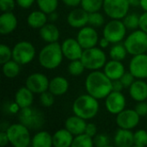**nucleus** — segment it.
<instances>
[{
	"label": "nucleus",
	"instance_id": "1",
	"mask_svg": "<svg viewBox=\"0 0 147 147\" xmlns=\"http://www.w3.org/2000/svg\"><path fill=\"white\" fill-rule=\"evenodd\" d=\"M85 89L88 94L97 100L106 98L112 91V80L102 71H94L85 79Z\"/></svg>",
	"mask_w": 147,
	"mask_h": 147
},
{
	"label": "nucleus",
	"instance_id": "2",
	"mask_svg": "<svg viewBox=\"0 0 147 147\" xmlns=\"http://www.w3.org/2000/svg\"><path fill=\"white\" fill-rule=\"evenodd\" d=\"M61 45L56 42L48 43L39 53L38 60L40 65L48 70H53L60 65L63 60Z\"/></svg>",
	"mask_w": 147,
	"mask_h": 147
},
{
	"label": "nucleus",
	"instance_id": "3",
	"mask_svg": "<svg viewBox=\"0 0 147 147\" xmlns=\"http://www.w3.org/2000/svg\"><path fill=\"white\" fill-rule=\"evenodd\" d=\"M99 110V103L96 98L90 94L81 95L73 102L72 111L74 115L84 119L94 118Z\"/></svg>",
	"mask_w": 147,
	"mask_h": 147
},
{
	"label": "nucleus",
	"instance_id": "4",
	"mask_svg": "<svg viewBox=\"0 0 147 147\" xmlns=\"http://www.w3.org/2000/svg\"><path fill=\"white\" fill-rule=\"evenodd\" d=\"M19 122L30 130H39L45 123V117L41 111L31 106L22 109L18 113Z\"/></svg>",
	"mask_w": 147,
	"mask_h": 147
},
{
	"label": "nucleus",
	"instance_id": "5",
	"mask_svg": "<svg viewBox=\"0 0 147 147\" xmlns=\"http://www.w3.org/2000/svg\"><path fill=\"white\" fill-rule=\"evenodd\" d=\"M80 59L85 69L96 71L105 65L107 58L105 53L101 48L94 47L88 49H84Z\"/></svg>",
	"mask_w": 147,
	"mask_h": 147
},
{
	"label": "nucleus",
	"instance_id": "6",
	"mask_svg": "<svg viewBox=\"0 0 147 147\" xmlns=\"http://www.w3.org/2000/svg\"><path fill=\"white\" fill-rule=\"evenodd\" d=\"M124 46L127 53L133 56L146 53L147 51V34L141 29L132 32L126 38Z\"/></svg>",
	"mask_w": 147,
	"mask_h": 147
},
{
	"label": "nucleus",
	"instance_id": "7",
	"mask_svg": "<svg viewBox=\"0 0 147 147\" xmlns=\"http://www.w3.org/2000/svg\"><path fill=\"white\" fill-rule=\"evenodd\" d=\"M29 129L22 123L9 125L6 133L9 141L14 147H27L31 144Z\"/></svg>",
	"mask_w": 147,
	"mask_h": 147
},
{
	"label": "nucleus",
	"instance_id": "8",
	"mask_svg": "<svg viewBox=\"0 0 147 147\" xmlns=\"http://www.w3.org/2000/svg\"><path fill=\"white\" fill-rule=\"evenodd\" d=\"M34 56L35 48L29 41H19L12 49V59L21 65L30 63L34 59Z\"/></svg>",
	"mask_w": 147,
	"mask_h": 147
},
{
	"label": "nucleus",
	"instance_id": "9",
	"mask_svg": "<svg viewBox=\"0 0 147 147\" xmlns=\"http://www.w3.org/2000/svg\"><path fill=\"white\" fill-rule=\"evenodd\" d=\"M102 7L108 16L121 20L127 15L130 4L128 0H104Z\"/></svg>",
	"mask_w": 147,
	"mask_h": 147
},
{
	"label": "nucleus",
	"instance_id": "10",
	"mask_svg": "<svg viewBox=\"0 0 147 147\" xmlns=\"http://www.w3.org/2000/svg\"><path fill=\"white\" fill-rule=\"evenodd\" d=\"M127 32V28L123 22L119 19H113L109 22L103 29V37L108 39L110 43H119L121 42Z\"/></svg>",
	"mask_w": 147,
	"mask_h": 147
},
{
	"label": "nucleus",
	"instance_id": "11",
	"mask_svg": "<svg viewBox=\"0 0 147 147\" xmlns=\"http://www.w3.org/2000/svg\"><path fill=\"white\" fill-rule=\"evenodd\" d=\"M48 78L46 75L42 73H33L29 75L25 82V86H27L34 94H41L48 90L49 88Z\"/></svg>",
	"mask_w": 147,
	"mask_h": 147
},
{
	"label": "nucleus",
	"instance_id": "12",
	"mask_svg": "<svg viewBox=\"0 0 147 147\" xmlns=\"http://www.w3.org/2000/svg\"><path fill=\"white\" fill-rule=\"evenodd\" d=\"M107 110L112 115H118L126 107V98L121 91H111L105 99Z\"/></svg>",
	"mask_w": 147,
	"mask_h": 147
},
{
	"label": "nucleus",
	"instance_id": "13",
	"mask_svg": "<svg viewBox=\"0 0 147 147\" xmlns=\"http://www.w3.org/2000/svg\"><path fill=\"white\" fill-rule=\"evenodd\" d=\"M140 117L135 109H124L117 115L116 123L120 128L131 130L138 126Z\"/></svg>",
	"mask_w": 147,
	"mask_h": 147
},
{
	"label": "nucleus",
	"instance_id": "14",
	"mask_svg": "<svg viewBox=\"0 0 147 147\" xmlns=\"http://www.w3.org/2000/svg\"><path fill=\"white\" fill-rule=\"evenodd\" d=\"M129 71L138 79L147 78V54L134 55L129 64Z\"/></svg>",
	"mask_w": 147,
	"mask_h": 147
},
{
	"label": "nucleus",
	"instance_id": "15",
	"mask_svg": "<svg viewBox=\"0 0 147 147\" xmlns=\"http://www.w3.org/2000/svg\"><path fill=\"white\" fill-rule=\"evenodd\" d=\"M61 48L64 57L71 61L80 59L84 52V48L81 47L78 40L73 38H68L65 40L61 44Z\"/></svg>",
	"mask_w": 147,
	"mask_h": 147
},
{
	"label": "nucleus",
	"instance_id": "16",
	"mask_svg": "<svg viewBox=\"0 0 147 147\" xmlns=\"http://www.w3.org/2000/svg\"><path fill=\"white\" fill-rule=\"evenodd\" d=\"M77 40L84 49L96 47L98 42V34L92 27H83L78 33Z\"/></svg>",
	"mask_w": 147,
	"mask_h": 147
},
{
	"label": "nucleus",
	"instance_id": "17",
	"mask_svg": "<svg viewBox=\"0 0 147 147\" xmlns=\"http://www.w3.org/2000/svg\"><path fill=\"white\" fill-rule=\"evenodd\" d=\"M68 24L75 28H81L89 23V13L82 9H72L67 16Z\"/></svg>",
	"mask_w": 147,
	"mask_h": 147
},
{
	"label": "nucleus",
	"instance_id": "18",
	"mask_svg": "<svg viewBox=\"0 0 147 147\" xmlns=\"http://www.w3.org/2000/svg\"><path fill=\"white\" fill-rule=\"evenodd\" d=\"M103 72L112 81L117 80L120 79L125 73V67L121 61L112 59L105 64Z\"/></svg>",
	"mask_w": 147,
	"mask_h": 147
},
{
	"label": "nucleus",
	"instance_id": "19",
	"mask_svg": "<svg viewBox=\"0 0 147 147\" xmlns=\"http://www.w3.org/2000/svg\"><path fill=\"white\" fill-rule=\"evenodd\" d=\"M17 27V19L11 12H3L0 16V33L9 34L15 31Z\"/></svg>",
	"mask_w": 147,
	"mask_h": 147
},
{
	"label": "nucleus",
	"instance_id": "20",
	"mask_svg": "<svg viewBox=\"0 0 147 147\" xmlns=\"http://www.w3.org/2000/svg\"><path fill=\"white\" fill-rule=\"evenodd\" d=\"M86 125L87 123L85 122V120L76 115L67 118L65 122V127L75 136L84 134Z\"/></svg>",
	"mask_w": 147,
	"mask_h": 147
},
{
	"label": "nucleus",
	"instance_id": "21",
	"mask_svg": "<svg viewBox=\"0 0 147 147\" xmlns=\"http://www.w3.org/2000/svg\"><path fill=\"white\" fill-rule=\"evenodd\" d=\"M129 94L136 102H143L147 99V84L142 79H138L129 87Z\"/></svg>",
	"mask_w": 147,
	"mask_h": 147
},
{
	"label": "nucleus",
	"instance_id": "22",
	"mask_svg": "<svg viewBox=\"0 0 147 147\" xmlns=\"http://www.w3.org/2000/svg\"><path fill=\"white\" fill-rule=\"evenodd\" d=\"M73 134L65 127L59 129L53 135V146L55 147L71 146L73 142Z\"/></svg>",
	"mask_w": 147,
	"mask_h": 147
},
{
	"label": "nucleus",
	"instance_id": "23",
	"mask_svg": "<svg viewBox=\"0 0 147 147\" xmlns=\"http://www.w3.org/2000/svg\"><path fill=\"white\" fill-rule=\"evenodd\" d=\"M15 102L22 109L32 106L34 102V93L27 87L20 88L15 95Z\"/></svg>",
	"mask_w": 147,
	"mask_h": 147
},
{
	"label": "nucleus",
	"instance_id": "24",
	"mask_svg": "<svg viewBox=\"0 0 147 147\" xmlns=\"http://www.w3.org/2000/svg\"><path fill=\"white\" fill-rule=\"evenodd\" d=\"M39 34L40 38L47 43L56 42L59 38V30L53 23H46L40 28Z\"/></svg>",
	"mask_w": 147,
	"mask_h": 147
},
{
	"label": "nucleus",
	"instance_id": "25",
	"mask_svg": "<svg viewBox=\"0 0 147 147\" xmlns=\"http://www.w3.org/2000/svg\"><path fill=\"white\" fill-rule=\"evenodd\" d=\"M69 89V82L64 77H55L49 82L48 90L54 96H62L67 92Z\"/></svg>",
	"mask_w": 147,
	"mask_h": 147
},
{
	"label": "nucleus",
	"instance_id": "26",
	"mask_svg": "<svg viewBox=\"0 0 147 147\" xmlns=\"http://www.w3.org/2000/svg\"><path fill=\"white\" fill-rule=\"evenodd\" d=\"M114 142L118 147H131L134 146V134L129 129L120 128L115 133Z\"/></svg>",
	"mask_w": 147,
	"mask_h": 147
},
{
	"label": "nucleus",
	"instance_id": "27",
	"mask_svg": "<svg viewBox=\"0 0 147 147\" xmlns=\"http://www.w3.org/2000/svg\"><path fill=\"white\" fill-rule=\"evenodd\" d=\"M47 14L40 9L32 11L27 18V22L28 26L33 28L40 29L47 23Z\"/></svg>",
	"mask_w": 147,
	"mask_h": 147
},
{
	"label": "nucleus",
	"instance_id": "28",
	"mask_svg": "<svg viewBox=\"0 0 147 147\" xmlns=\"http://www.w3.org/2000/svg\"><path fill=\"white\" fill-rule=\"evenodd\" d=\"M33 147H51L53 146V136L47 131L37 133L31 140Z\"/></svg>",
	"mask_w": 147,
	"mask_h": 147
},
{
	"label": "nucleus",
	"instance_id": "29",
	"mask_svg": "<svg viewBox=\"0 0 147 147\" xmlns=\"http://www.w3.org/2000/svg\"><path fill=\"white\" fill-rule=\"evenodd\" d=\"M20 64L16 61L9 60L3 65V73L8 78H14L20 73Z\"/></svg>",
	"mask_w": 147,
	"mask_h": 147
},
{
	"label": "nucleus",
	"instance_id": "30",
	"mask_svg": "<svg viewBox=\"0 0 147 147\" xmlns=\"http://www.w3.org/2000/svg\"><path fill=\"white\" fill-rule=\"evenodd\" d=\"M127 51L124 46V44H121V43H115L110 49V52H109V55L111 57L112 59H115V60H119V61H121L123 60L127 54Z\"/></svg>",
	"mask_w": 147,
	"mask_h": 147
},
{
	"label": "nucleus",
	"instance_id": "31",
	"mask_svg": "<svg viewBox=\"0 0 147 147\" xmlns=\"http://www.w3.org/2000/svg\"><path fill=\"white\" fill-rule=\"evenodd\" d=\"M72 147H93L94 141L93 138L90 135L86 134L85 133L81 134L79 135L75 136L72 142Z\"/></svg>",
	"mask_w": 147,
	"mask_h": 147
},
{
	"label": "nucleus",
	"instance_id": "32",
	"mask_svg": "<svg viewBox=\"0 0 147 147\" xmlns=\"http://www.w3.org/2000/svg\"><path fill=\"white\" fill-rule=\"evenodd\" d=\"M104 0H82L81 6L88 13L99 11L103 6Z\"/></svg>",
	"mask_w": 147,
	"mask_h": 147
},
{
	"label": "nucleus",
	"instance_id": "33",
	"mask_svg": "<svg viewBox=\"0 0 147 147\" xmlns=\"http://www.w3.org/2000/svg\"><path fill=\"white\" fill-rule=\"evenodd\" d=\"M38 7L46 14H50L56 11L58 7V0H36Z\"/></svg>",
	"mask_w": 147,
	"mask_h": 147
},
{
	"label": "nucleus",
	"instance_id": "34",
	"mask_svg": "<svg viewBox=\"0 0 147 147\" xmlns=\"http://www.w3.org/2000/svg\"><path fill=\"white\" fill-rule=\"evenodd\" d=\"M140 16L135 13L127 14L123 18V23L126 26L127 29L135 30L136 28H140Z\"/></svg>",
	"mask_w": 147,
	"mask_h": 147
},
{
	"label": "nucleus",
	"instance_id": "35",
	"mask_svg": "<svg viewBox=\"0 0 147 147\" xmlns=\"http://www.w3.org/2000/svg\"><path fill=\"white\" fill-rule=\"evenodd\" d=\"M85 67L81 61V59H76V60H71V63L68 65V71L71 75L72 76H79L81 75Z\"/></svg>",
	"mask_w": 147,
	"mask_h": 147
},
{
	"label": "nucleus",
	"instance_id": "36",
	"mask_svg": "<svg viewBox=\"0 0 147 147\" xmlns=\"http://www.w3.org/2000/svg\"><path fill=\"white\" fill-rule=\"evenodd\" d=\"M134 146L136 147L147 146V132L140 129L134 134Z\"/></svg>",
	"mask_w": 147,
	"mask_h": 147
},
{
	"label": "nucleus",
	"instance_id": "37",
	"mask_svg": "<svg viewBox=\"0 0 147 147\" xmlns=\"http://www.w3.org/2000/svg\"><path fill=\"white\" fill-rule=\"evenodd\" d=\"M54 95L51 91H45L40 94V102L45 108H50L54 104Z\"/></svg>",
	"mask_w": 147,
	"mask_h": 147
},
{
	"label": "nucleus",
	"instance_id": "38",
	"mask_svg": "<svg viewBox=\"0 0 147 147\" xmlns=\"http://www.w3.org/2000/svg\"><path fill=\"white\" fill-rule=\"evenodd\" d=\"M89 23L93 27H101L104 23V17L98 11L89 13Z\"/></svg>",
	"mask_w": 147,
	"mask_h": 147
},
{
	"label": "nucleus",
	"instance_id": "39",
	"mask_svg": "<svg viewBox=\"0 0 147 147\" xmlns=\"http://www.w3.org/2000/svg\"><path fill=\"white\" fill-rule=\"evenodd\" d=\"M12 58V50L4 44L0 46V64L3 65L4 63L10 60Z\"/></svg>",
	"mask_w": 147,
	"mask_h": 147
},
{
	"label": "nucleus",
	"instance_id": "40",
	"mask_svg": "<svg viewBox=\"0 0 147 147\" xmlns=\"http://www.w3.org/2000/svg\"><path fill=\"white\" fill-rule=\"evenodd\" d=\"M94 141V146L97 147H107L109 146V139L107 135L101 134H96L93 138Z\"/></svg>",
	"mask_w": 147,
	"mask_h": 147
},
{
	"label": "nucleus",
	"instance_id": "41",
	"mask_svg": "<svg viewBox=\"0 0 147 147\" xmlns=\"http://www.w3.org/2000/svg\"><path fill=\"white\" fill-rule=\"evenodd\" d=\"M21 110V108L16 102H6L3 105V111L8 115L17 114Z\"/></svg>",
	"mask_w": 147,
	"mask_h": 147
},
{
	"label": "nucleus",
	"instance_id": "42",
	"mask_svg": "<svg viewBox=\"0 0 147 147\" xmlns=\"http://www.w3.org/2000/svg\"><path fill=\"white\" fill-rule=\"evenodd\" d=\"M15 0H0V8L3 12H11L16 5Z\"/></svg>",
	"mask_w": 147,
	"mask_h": 147
},
{
	"label": "nucleus",
	"instance_id": "43",
	"mask_svg": "<svg viewBox=\"0 0 147 147\" xmlns=\"http://www.w3.org/2000/svg\"><path fill=\"white\" fill-rule=\"evenodd\" d=\"M134 78L135 77L129 71V72H125L122 75V77L120 78V80L123 84L124 88H129L134 82Z\"/></svg>",
	"mask_w": 147,
	"mask_h": 147
},
{
	"label": "nucleus",
	"instance_id": "44",
	"mask_svg": "<svg viewBox=\"0 0 147 147\" xmlns=\"http://www.w3.org/2000/svg\"><path fill=\"white\" fill-rule=\"evenodd\" d=\"M134 109L140 116H146L147 115V102L145 101L139 102V103L135 106Z\"/></svg>",
	"mask_w": 147,
	"mask_h": 147
},
{
	"label": "nucleus",
	"instance_id": "45",
	"mask_svg": "<svg viewBox=\"0 0 147 147\" xmlns=\"http://www.w3.org/2000/svg\"><path fill=\"white\" fill-rule=\"evenodd\" d=\"M96 132H97V128L96 126L94 123H87L86 125V128L84 133L88 135H90V137L94 138L96 135Z\"/></svg>",
	"mask_w": 147,
	"mask_h": 147
},
{
	"label": "nucleus",
	"instance_id": "46",
	"mask_svg": "<svg viewBox=\"0 0 147 147\" xmlns=\"http://www.w3.org/2000/svg\"><path fill=\"white\" fill-rule=\"evenodd\" d=\"M140 28L147 34V11L140 16Z\"/></svg>",
	"mask_w": 147,
	"mask_h": 147
},
{
	"label": "nucleus",
	"instance_id": "47",
	"mask_svg": "<svg viewBox=\"0 0 147 147\" xmlns=\"http://www.w3.org/2000/svg\"><path fill=\"white\" fill-rule=\"evenodd\" d=\"M16 1L20 7L23 9H28L33 5L35 0H16Z\"/></svg>",
	"mask_w": 147,
	"mask_h": 147
},
{
	"label": "nucleus",
	"instance_id": "48",
	"mask_svg": "<svg viewBox=\"0 0 147 147\" xmlns=\"http://www.w3.org/2000/svg\"><path fill=\"white\" fill-rule=\"evenodd\" d=\"M123 88L124 85L120 79L112 81V91H121Z\"/></svg>",
	"mask_w": 147,
	"mask_h": 147
},
{
	"label": "nucleus",
	"instance_id": "49",
	"mask_svg": "<svg viewBox=\"0 0 147 147\" xmlns=\"http://www.w3.org/2000/svg\"><path fill=\"white\" fill-rule=\"evenodd\" d=\"M8 143H9V141L7 133L5 131H1V133H0V146H5Z\"/></svg>",
	"mask_w": 147,
	"mask_h": 147
},
{
	"label": "nucleus",
	"instance_id": "50",
	"mask_svg": "<svg viewBox=\"0 0 147 147\" xmlns=\"http://www.w3.org/2000/svg\"><path fill=\"white\" fill-rule=\"evenodd\" d=\"M65 4L70 7H76L78 4H81L82 0H62Z\"/></svg>",
	"mask_w": 147,
	"mask_h": 147
},
{
	"label": "nucleus",
	"instance_id": "51",
	"mask_svg": "<svg viewBox=\"0 0 147 147\" xmlns=\"http://www.w3.org/2000/svg\"><path fill=\"white\" fill-rule=\"evenodd\" d=\"M109 40H108V39H106L105 37H103L102 39H101L100 40V42H99V45H100V47H102V48H106V47H109Z\"/></svg>",
	"mask_w": 147,
	"mask_h": 147
},
{
	"label": "nucleus",
	"instance_id": "52",
	"mask_svg": "<svg viewBox=\"0 0 147 147\" xmlns=\"http://www.w3.org/2000/svg\"><path fill=\"white\" fill-rule=\"evenodd\" d=\"M48 15H50V16L48 17L51 21H53V22H54V21H56L57 19H58V14L56 13V11H54V12H52V13H50V14H48Z\"/></svg>",
	"mask_w": 147,
	"mask_h": 147
},
{
	"label": "nucleus",
	"instance_id": "53",
	"mask_svg": "<svg viewBox=\"0 0 147 147\" xmlns=\"http://www.w3.org/2000/svg\"><path fill=\"white\" fill-rule=\"evenodd\" d=\"M128 2H129V4L131 5V6H139V5H140V2H141V0H128Z\"/></svg>",
	"mask_w": 147,
	"mask_h": 147
},
{
	"label": "nucleus",
	"instance_id": "54",
	"mask_svg": "<svg viewBox=\"0 0 147 147\" xmlns=\"http://www.w3.org/2000/svg\"><path fill=\"white\" fill-rule=\"evenodd\" d=\"M144 11H147V0H141L140 5Z\"/></svg>",
	"mask_w": 147,
	"mask_h": 147
}]
</instances>
